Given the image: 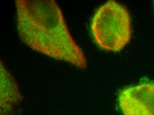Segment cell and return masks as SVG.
Returning a JSON list of instances; mask_svg holds the SVG:
<instances>
[{"label": "cell", "instance_id": "1", "mask_svg": "<svg viewBox=\"0 0 154 115\" xmlns=\"http://www.w3.org/2000/svg\"><path fill=\"white\" fill-rule=\"evenodd\" d=\"M17 30L31 49L85 69L87 61L69 33L63 13L53 0H16Z\"/></svg>", "mask_w": 154, "mask_h": 115}, {"label": "cell", "instance_id": "2", "mask_svg": "<svg viewBox=\"0 0 154 115\" xmlns=\"http://www.w3.org/2000/svg\"><path fill=\"white\" fill-rule=\"evenodd\" d=\"M91 29L95 42L100 48L111 51H120L131 39L129 12L120 3L108 1L96 12Z\"/></svg>", "mask_w": 154, "mask_h": 115}, {"label": "cell", "instance_id": "3", "mask_svg": "<svg viewBox=\"0 0 154 115\" xmlns=\"http://www.w3.org/2000/svg\"><path fill=\"white\" fill-rule=\"evenodd\" d=\"M118 104L124 115H154V83L143 82L123 89Z\"/></svg>", "mask_w": 154, "mask_h": 115}]
</instances>
